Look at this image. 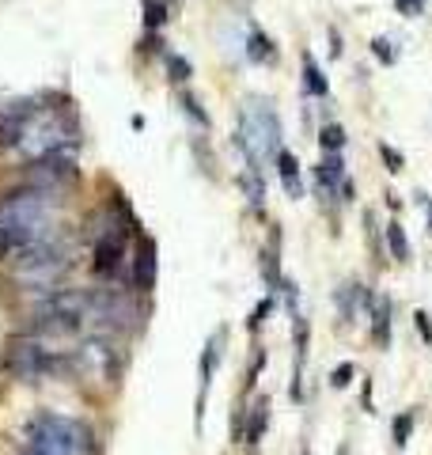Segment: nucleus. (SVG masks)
I'll use <instances>...</instances> for the list:
<instances>
[{
  "instance_id": "23",
  "label": "nucleus",
  "mask_w": 432,
  "mask_h": 455,
  "mask_svg": "<svg viewBox=\"0 0 432 455\" xmlns=\"http://www.w3.org/2000/svg\"><path fill=\"white\" fill-rule=\"evenodd\" d=\"M167 73L175 84H186L190 76H194V68H190V61L186 57H178V54H167Z\"/></svg>"
},
{
  "instance_id": "35",
  "label": "nucleus",
  "mask_w": 432,
  "mask_h": 455,
  "mask_svg": "<svg viewBox=\"0 0 432 455\" xmlns=\"http://www.w3.org/2000/svg\"><path fill=\"white\" fill-rule=\"evenodd\" d=\"M304 455H307V451H304Z\"/></svg>"
},
{
  "instance_id": "24",
  "label": "nucleus",
  "mask_w": 432,
  "mask_h": 455,
  "mask_svg": "<svg viewBox=\"0 0 432 455\" xmlns=\"http://www.w3.org/2000/svg\"><path fill=\"white\" fill-rule=\"evenodd\" d=\"M319 145H323V152H341V148H345V129H341V126H323Z\"/></svg>"
},
{
  "instance_id": "26",
  "label": "nucleus",
  "mask_w": 432,
  "mask_h": 455,
  "mask_svg": "<svg viewBox=\"0 0 432 455\" xmlns=\"http://www.w3.org/2000/svg\"><path fill=\"white\" fill-rule=\"evenodd\" d=\"M371 54L383 61V65H395L398 49H395V42H390V38H376V42H371Z\"/></svg>"
},
{
  "instance_id": "12",
  "label": "nucleus",
  "mask_w": 432,
  "mask_h": 455,
  "mask_svg": "<svg viewBox=\"0 0 432 455\" xmlns=\"http://www.w3.org/2000/svg\"><path fill=\"white\" fill-rule=\"evenodd\" d=\"M315 178H319V190H323V194H334L341 182H345V164H341L338 152H326L323 164L315 171Z\"/></svg>"
},
{
  "instance_id": "18",
  "label": "nucleus",
  "mask_w": 432,
  "mask_h": 455,
  "mask_svg": "<svg viewBox=\"0 0 432 455\" xmlns=\"http://www.w3.org/2000/svg\"><path fill=\"white\" fill-rule=\"evenodd\" d=\"M371 330H376L379 346H387V341H390V300H376V311H371Z\"/></svg>"
},
{
  "instance_id": "7",
  "label": "nucleus",
  "mask_w": 432,
  "mask_h": 455,
  "mask_svg": "<svg viewBox=\"0 0 432 455\" xmlns=\"http://www.w3.org/2000/svg\"><path fill=\"white\" fill-rule=\"evenodd\" d=\"M73 372L92 383H118L122 376V353L110 338L103 334H92V338H84L73 353Z\"/></svg>"
},
{
  "instance_id": "33",
  "label": "nucleus",
  "mask_w": 432,
  "mask_h": 455,
  "mask_svg": "<svg viewBox=\"0 0 432 455\" xmlns=\"http://www.w3.org/2000/svg\"><path fill=\"white\" fill-rule=\"evenodd\" d=\"M266 315H269V300H262V303L254 308V315H250V330H254V327H258V322H262Z\"/></svg>"
},
{
  "instance_id": "25",
  "label": "nucleus",
  "mask_w": 432,
  "mask_h": 455,
  "mask_svg": "<svg viewBox=\"0 0 432 455\" xmlns=\"http://www.w3.org/2000/svg\"><path fill=\"white\" fill-rule=\"evenodd\" d=\"M409 432H414V413H398V418H395V444H398V448H406Z\"/></svg>"
},
{
  "instance_id": "21",
  "label": "nucleus",
  "mask_w": 432,
  "mask_h": 455,
  "mask_svg": "<svg viewBox=\"0 0 432 455\" xmlns=\"http://www.w3.org/2000/svg\"><path fill=\"white\" fill-rule=\"evenodd\" d=\"M387 243H390V255H395L398 262L409 258V243H406V231H402L398 220H390V224H387Z\"/></svg>"
},
{
  "instance_id": "22",
  "label": "nucleus",
  "mask_w": 432,
  "mask_h": 455,
  "mask_svg": "<svg viewBox=\"0 0 432 455\" xmlns=\"http://www.w3.org/2000/svg\"><path fill=\"white\" fill-rule=\"evenodd\" d=\"M167 23V0H148L144 4V30L152 35V30H159Z\"/></svg>"
},
{
  "instance_id": "11",
  "label": "nucleus",
  "mask_w": 432,
  "mask_h": 455,
  "mask_svg": "<svg viewBox=\"0 0 432 455\" xmlns=\"http://www.w3.org/2000/svg\"><path fill=\"white\" fill-rule=\"evenodd\" d=\"M133 285L140 292H148L156 285V243L152 239H140V250H137V269H133Z\"/></svg>"
},
{
  "instance_id": "27",
  "label": "nucleus",
  "mask_w": 432,
  "mask_h": 455,
  "mask_svg": "<svg viewBox=\"0 0 432 455\" xmlns=\"http://www.w3.org/2000/svg\"><path fill=\"white\" fill-rule=\"evenodd\" d=\"M183 110H186V114L197 121L201 129H209V114H205V110H201V103H197L194 95H183Z\"/></svg>"
},
{
  "instance_id": "16",
  "label": "nucleus",
  "mask_w": 432,
  "mask_h": 455,
  "mask_svg": "<svg viewBox=\"0 0 432 455\" xmlns=\"http://www.w3.org/2000/svg\"><path fill=\"white\" fill-rule=\"evenodd\" d=\"M304 87H307V95H319V99H326V91H330L323 68L315 65V57H311V54H304Z\"/></svg>"
},
{
  "instance_id": "13",
  "label": "nucleus",
  "mask_w": 432,
  "mask_h": 455,
  "mask_svg": "<svg viewBox=\"0 0 432 455\" xmlns=\"http://www.w3.org/2000/svg\"><path fill=\"white\" fill-rule=\"evenodd\" d=\"M277 171H280V182H285V194L288 198H304V182H300V164L292 152L280 148L277 152Z\"/></svg>"
},
{
  "instance_id": "9",
  "label": "nucleus",
  "mask_w": 432,
  "mask_h": 455,
  "mask_svg": "<svg viewBox=\"0 0 432 455\" xmlns=\"http://www.w3.org/2000/svg\"><path fill=\"white\" fill-rule=\"evenodd\" d=\"M27 182L42 190H61L65 182H76V156L68 152H54V156H38L27 167Z\"/></svg>"
},
{
  "instance_id": "5",
  "label": "nucleus",
  "mask_w": 432,
  "mask_h": 455,
  "mask_svg": "<svg viewBox=\"0 0 432 455\" xmlns=\"http://www.w3.org/2000/svg\"><path fill=\"white\" fill-rule=\"evenodd\" d=\"M65 269H68V255L54 239L31 243V247L16 250L12 258V277L23 289H54L65 277Z\"/></svg>"
},
{
  "instance_id": "1",
  "label": "nucleus",
  "mask_w": 432,
  "mask_h": 455,
  "mask_svg": "<svg viewBox=\"0 0 432 455\" xmlns=\"http://www.w3.org/2000/svg\"><path fill=\"white\" fill-rule=\"evenodd\" d=\"M57 205L61 201L54 198V190L31 186V182L0 198V255L49 239L54 220H57Z\"/></svg>"
},
{
  "instance_id": "3",
  "label": "nucleus",
  "mask_w": 432,
  "mask_h": 455,
  "mask_svg": "<svg viewBox=\"0 0 432 455\" xmlns=\"http://www.w3.org/2000/svg\"><path fill=\"white\" fill-rule=\"evenodd\" d=\"M87 319V292L80 289H49L46 296H38L35 303V319H31V334H76Z\"/></svg>"
},
{
  "instance_id": "6",
  "label": "nucleus",
  "mask_w": 432,
  "mask_h": 455,
  "mask_svg": "<svg viewBox=\"0 0 432 455\" xmlns=\"http://www.w3.org/2000/svg\"><path fill=\"white\" fill-rule=\"evenodd\" d=\"M4 368L12 372L16 380H46V376H61V372L73 368V357H57L54 349H46L42 341H12V349H8L4 357Z\"/></svg>"
},
{
  "instance_id": "19",
  "label": "nucleus",
  "mask_w": 432,
  "mask_h": 455,
  "mask_svg": "<svg viewBox=\"0 0 432 455\" xmlns=\"http://www.w3.org/2000/svg\"><path fill=\"white\" fill-rule=\"evenodd\" d=\"M239 182H243V190H247L250 205H254V209H262V201H266V186H262V171L247 167L243 175H239Z\"/></svg>"
},
{
  "instance_id": "34",
  "label": "nucleus",
  "mask_w": 432,
  "mask_h": 455,
  "mask_svg": "<svg viewBox=\"0 0 432 455\" xmlns=\"http://www.w3.org/2000/svg\"><path fill=\"white\" fill-rule=\"evenodd\" d=\"M23 455H42V451H35V448H27V451H23Z\"/></svg>"
},
{
  "instance_id": "30",
  "label": "nucleus",
  "mask_w": 432,
  "mask_h": 455,
  "mask_svg": "<svg viewBox=\"0 0 432 455\" xmlns=\"http://www.w3.org/2000/svg\"><path fill=\"white\" fill-rule=\"evenodd\" d=\"M353 364H338V368H334V376H330V383H334V387H345V383L349 380H353Z\"/></svg>"
},
{
  "instance_id": "4",
  "label": "nucleus",
  "mask_w": 432,
  "mask_h": 455,
  "mask_svg": "<svg viewBox=\"0 0 432 455\" xmlns=\"http://www.w3.org/2000/svg\"><path fill=\"white\" fill-rule=\"evenodd\" d=\"M235 145L247 156V167H254V171H262L266 159H277V152H280V121H277L273 110H269V103H250L243 110Z\"/></svg>"
},
{
  "instance_id": "17",
  "label": "nucleus",
  "mask_w": 432,
  "mask_h": 455,
  "mask_svg": "<svg viewBox=\"0 0 432 455\" xmlns=\"http://www.w3.org/2000/svg\"><path fill=\"white\" fill-rule=\"evenodd\" d=\"M338 300H341V315L353 319L357 308H364V303H368V292H364V285H353V281H349V285L338 292Z\"/></svg>"
},
{
  "instance_id": "29",
  "label": "nucleus",
  "mask_w": 432,
  "mask_h": 455,
  "mask_svg": "<svg viewBox=\"0 0 432 455\" xmlns=\"http://www.w3.org/2000/svg\"><path fill=\"white\" fill-rule=\"evenodd\" d=\"M304 357H307V322L296 315V360L304 364Z\"/></svg>"
},
{
  "instance_id": "14",
  "label": "nucleus",
  "mask_w": 432,
  "mask_h": 455,
  "mask_svg": "<svg viewBox=\"0 0 432 455\" xmlns=\"http://www.w3.org/2000/svg\"><path fill=\"white\" fill-rule=\"evenodd\" d=\"M247 57L254 61V65H269V61H277V46H273V38L262 35V30H250V38H247Z\"/></svg>"
},
{
  "instance_id": "2",
  "label": "nucleus",
  "mask_w": 432,
  "mask_h": 455,
  "mask_svg": "<svg viewBox=\"0 0 432 455\" xmlns=\"http://www.w3.org/2000/svg\"><path fill=\"white\" fill-rule=\"evenodd\" d=\"M27 448L42 455H99V440L92 425L61 418V413H38L31 425V444Z\"/></svg>"
},
{
  "instance_id": "10",
  "label": "nucleus",
  "mask_w": 432,
  "mask_h": 455,
  "mask_svg": "<svg viewBox=\"0 0 432 455\" xmlns=\"http://www.w3.org/2000/svg\"><path fill=\"white\" fill-rule=\"evenodd\" d=\"M125 262V228L118 231H103V239L95 243V273L114 277Z\"/></svg>"
},
{
  "instance_id": "8",
  "label": "nucleus",
  "mask_w": 432,
  "mask_h": 455,
  "mask_svg": "<svg viewBox=\"0 0 432 455\" xmlns=\"http://www.w3.org/2000/svg\"><path fill=\"white\" fill-rule=\"evenodd\" d=\"M87 319L103 322L106 330H129L137 322V311H133L129 296H122L114 289H103V292H87Z\"/></svg>"
},
{
  "instance_id": "28",
  "label": "nucleus",
  "mask_w": 432,
  "mask_h": 455,
  "mask_svg": "<svg viewBox=\"0 0 432 455\" xmlns=\"http://www.w3.org/2000/svg\"><path fill=\"white\" fill-rule=\"evenodd\" d=\"M379 156H383L387 171H402V167H406V159H402V152H398V148H390V145H379Z\"/></svg>"
},
{
  "instance_id": "20",
  "label": "nucleus",
  "mask_w": 432,
  "mask_h": 455,
  "mask_svg": "<svg viewBox=\"0 0 432 455\" xmlns=\"http://www.w3.org/2000/svg\"><path fill=\"white\" fill-rule=\"evenodd\" d=\"M266 425H269V402H266V399H258L254 413H250V425H247V444H258V440H262Z\"/></svg>"
},
{
  "instance_id": "32",
  "label": "nucleus",
  "mask_w": 432,
  "mask_h": 455,
  "mask_svg": "<svg viewBox=\"0 0 432 455\" xmlns=\"http://www.w3.org/2000/svg\"><path fill=\"white\" fill-rule=\"evenodd\" d=\"M414 327L421 330V338H425V341H432V322H428L425 311H417V315H414Z\"/></svg>"
},
{
  "instance_id": "15",
  "label": "nucleus",
  "mask_w": 432,
  "mask_h": 455,
  "mask_svg": "<svg viewBox=\"0 0 432 455\" xmlns=\"http://www.w3.org/2000/svg\"><path fill=\"white\" fill-rule=\"evenodd\" d=\"M220 341H224V334H213V341L205 346V357H201V402H205L209 383H213V372H216V360H220Z\"/></svg>"
},
{
  "instance_id": "31",
  "label": "nucleus",
  "mask_w": 432,
  "mask_h": 455,
  "mask_svg": "<svg viewBox=\"0 0 432 455\" xmlns=\"http://www.w3.org/2000/svg\"><path fill=\"white\" fill-rule=\"evenodd\" d=\"M395 8L402 16H417L421 8H425V0H395Z\"/></svg>"
}]
</instances>
